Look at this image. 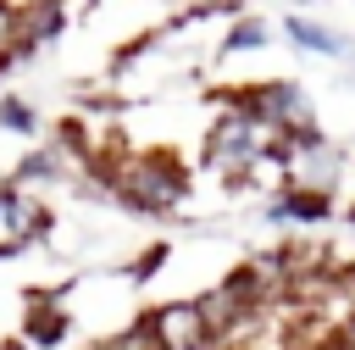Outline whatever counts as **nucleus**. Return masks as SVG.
Listing matches in <instances>:
<instances>
[{"mask_svg":"<svg viewBox=\"0 0 355 350\" xmlns=\"http://www.w3.org/2000/svg\"><path fill=\"white\" fill-rule=\"evenodd\" d=\"M200 161H205L216 178L239 183V189H261V194L283 189V139H277L239 94H227V100L216 106V117L205 122V133H200Z\"/></svg>","mask_w":355,"mask_h":350,"instance_id":"obj_1","label":"nucleus"},{"mask_svg":"<svg viewBox=\"0 0 355 350\" xmlns=\"http://www.w3.org/2000/svg\"><path fill=\"white\" fill-rule=\"evenodd\" d=\"M111 200L139 217H172L189 200V167L166 150H111L94 161Z\"/></svg>","mask_w":355,"mask_h":350,"instance_id":"obj_2","label":"nucleus"},{"mask_svg":"<svg viewBox=\"0 0 355 350\" xmlns=\"http://www.w3.org/2000/svg\"><path fill=\"white\" fill-rule=\"evenodd\" d=\"M344 178H349V150L322 122L305 128V133H294V139H283V183L316 189V194H338Z\"/></svg>","mask_w":355,"mask_h":350,"instance_id":"obj_3","label":"nucleus"},{"mask_svg":"<svg viewBox=\"0 0 355 350\" xmlns=\"http://www.w3.org/2000/svg\"><path fill=\"white\" fill-rule=\"evenodd\" d=\"M239 100H244L277 139H294V133H305V128L322 122V117H316V94H311L300 78H261V83H244Z\"/></svg>","mask_w":355,"mask_h":350,"instance_id":"obj_4","label":"nucleus"},{"mask_svg":"<svg viewBox=\"0 0 355 350\" xmlns=\"http://www.w3.org/2000/svg\"><path fill=\"white\" fill-rule=\"evenodd\" d=\"M78 167H94V161L83 156L78 133H67V128H61V133H50V139L39 133V139H33V144L17 156V167H11V183H22V189H33V194H39L44 183H67Z\"/></svg>","mask_w":355,"mask_h":350,"instance_id":"obj_5","label":"nucleus"},{"mask_svg":"<svg viewBox=\"0 0 355 350\" xmlns=\"http://www.w3.org/2000/svg\"><path fill=\"white\" fill-rule=\"evenodd\" d=\"M44 233H50V211H44V200H39L33 189H22V183L6 178V183H0V261L33 250Z\"/></svg>","mask_w":355,"mask_h":350,"instance_id":"obj_6","label":"nucleus"},{"mask_svg":"<svg viewBox=\"0 0 355 350\" xmlns=\"http://www.w3.org/2000/svg\"><path fill=\"white\" fill-rule=\"evenodd\" d=\"M333 217V194H316V189H272L266 194V222L272 228H322Z\"/></svg>","mask_w":355,"mask_h":350,"instance_id":"obj_7","label":"nucleus"},{"mask_svg":"<svg viewBox=\"0 0 355 350\" xmlns=\"http://www.w3.org/2000/svg\"><path fill=\"white\" fill-rule=\"evenodd\" d=\"M11 11H17V61L33 56V50H50V44L72 28L55 0H22V6H11Z\"/></svg>","mask_w":355,"mask_h":350,"instance_id":"obj_8","label":"nucleus"},{"mask_svg":"<svg viewBox=\"0 0 355 350\" xmlns=\"http://www.w3.org/2000/svg\"><path fill=\"white\" fill-rule=\"evenodd\" d=\"M283 39H288L300 56H322V61H344V56H349V39H344L333 22L311 17V11H288V17H283Z\"/></svg>","mask_w":355,"mask_h":350,"instance_id":"obj_9","label":"nucleus"},{"mask_svg":"<svg viewBox=\"0 0 355 350\" xmlns=\"http://www.w3.org/2000/svg\"><path fill=\"white\" fill-rule=\"evenodd\" d=\"M261 50H272V22L266 17H227L222 56H261Z\"/></svg>","mask_w":355,"mask_h":350,"instance_id":"obj_10","label":"nucleus"},{"mask_svg":"<svg viewBox=\"0 0 355 350\" xmlns=\"http://www.w3.org/2000/svg\"><path fill=\"white\" fill-rule=\"evenodd\" d=\"M0 133H11V139H22V144H33L44 128H39V111H33L22 94H0Z\"/></svg>","mask_w":355,"mask_h":350,"instance_id":"obj_11","label":"nucleus"},{"mask_svg":"<svg viewBox=\"0 0 355 350\" xmlns=\"http://www.w3.org/2000/svg\"><path fill=\"white\" fill-rule=\"evenodd\" d=\"M17 67V11L0 0V78Z\"/></svg>","mask_w":355,"mask_h":350,"instance_id":"obj_12","label":"nucleus"},{"mask_svg":"<svg viewBox=\"0 0 355 350\" xmlns=\"http://www.w3.org/2000/svg\"><path fill=\"white\" fill-rule=\"evenodd\" d=\"M327 350H355V311L338 322V333H333V344H327Z\"/></svg>","mask_w":355,"mask_h":350,"instance_id":"obj_13","label":"nucleus"},{"mask_svg":"<svg viewBox=\"0 0 355 350\" xmlns=\"http://www.w3.org/2000/svg\"><path fill=\"white\" fill-rule=\"evenodd\" d=\"M349 222H355V206H349Z\"/></svg>","mask_w":355,"mask_h":350,"instance_id":"obj_14","label":"nucleus"}]
</instances>
